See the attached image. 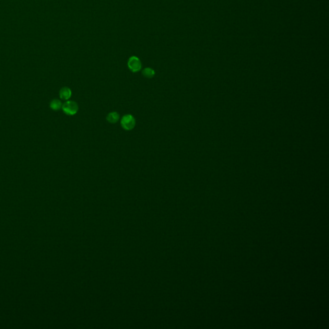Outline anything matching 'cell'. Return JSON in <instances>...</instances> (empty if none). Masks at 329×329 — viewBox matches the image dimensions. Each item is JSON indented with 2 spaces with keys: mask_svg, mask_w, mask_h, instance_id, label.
I'll list each match as a JSON object with an SVG mask.
<instances>
[{
  "mask_svg": "<svg viewBox=\"0 0 329 329\" xmlns=\"http://www.w3.org/2000/svg\"><path fill=\"white\" fill-rule=\"evenodd\" d=\"M120 123L122 127L126 130H133L136 126L135 118L132 114H127L123 115L121 118Z\"/></svg>",
  "mask_w": 329,
  "mask_h": 329,
  "instance_id": "obj_1",
  "label": "cell"
},
{
  "mask_svg": "<svg viewBox=\"0 0 329 329\" xmlns=\"http://www.w3.org/2000/svg\"><path fill=\"white\" fill-rule=\"evenodd\" d=\"M62 109L66 114L68 115V116H73L77 113L79 111V105L75 101L68 100L62 104Z\"/></svg>",
  "mask_w": 329,
  "mask_h": 329,
  "instance_id": "obj_2",
  "label": "cell"
},
{
  "mask_svg": "<svg viewBox=\"0 0 329 329\" xmlns=\"http://www.w3.org/2000/svg\"><path fill=\"white\" fill-rule=\"evenodd\" d=\"M128 67L132 72H138L142 69V62L138 57L133 56L129 59Z\"/></svg>",
  "mask_w": 329,
  "mask_h": 329,
  "instance_id": "obj_3",
  "label": "cell"
},
{
  "mask_svg": "<svg viewBox=\"0 0 329 329\" xmlns=\"http://www.w3.org/2000/svg\"><path fill=\"white\" fill-rule=\"evenodd\" d=\"M71 90L68 87H63L59 92V96L62 100H68L71 96Z\"/></svg>",
  "mask_w": 329,
  "mask_h": 329,
  "instance_id": "obj_4",
  "label": "cell"
},
{
  "mask_svg": "<svg viewBox=\"0 0 329 329\" xmlns=\"http://www.w3.org/2000/svg\"><path fill=\"white\" fill-rule=\"evenodd\" d=\"M120 118V114L116 111H113V112L109 113L106 117L107 121L110 123H115L118 122Z\"/></svg>",
  "mask_w": 329,
  "mask_h": 329,
  "instance_id": "obj_5",
  "label": "cell"
},
{
  "mask_svg": "<svg viewBox=\"0 0 329 329\" xmlns=\"http://www.w3.org/2000/svg\"><path fill=\"white\" fill-rule=\"evenodd\" d=\"M50 106V108L52 110L57 111H59L61 109H62V104L61 102V100H59L58 99H53V100H52L51 101Z\"/></svg>",
  "mask_w": 329,
  "mask_h": 329,
  "instance_id": "obj_6",
  "label": "cell"
},
{
  "mask_svg": "<svg viewBox=\"0 0 329 329\" xmlns=\"http://www.w3.org/2000/svg\"><path fill=\"white\" fill-rule=\"evenodd\" d=\"M142 75L147 79H152L155 75V71L150 68H146L142 71Z\"/></svg>",
  "mask_w": 329,
  "mask_h": 329,
  "instance_id": "obj_7",
  "label": "cell"
}]
</instances>
